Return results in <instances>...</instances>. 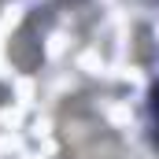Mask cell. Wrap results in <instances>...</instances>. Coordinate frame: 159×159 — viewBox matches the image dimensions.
I'll return each instance as SVG.
<instances>
[{
	"instance_id": "7a4b0ae2",
	"label": "cell",
	"mask_w": 159,
	"mask_h": 159,
	"mask_svg": "<svg viewBox=\"0 0 159 159\" xmlns=\"http://www.w3.org/2000/svg\"><path fill=\"white\" fill-rule=\"evenodd\" d=\"M152 107H156V115H159V85L152 89Z\"/></svg>"
},
{
	"instance_id": "6da1fadb",
	"label": "cell",
	"mask_w": 159,
	"mask_h": 159,
	"mask_svg": "<svg viewBox=\"0 0 159 159\" xmlns=\"http://www.w3.org/2000/svg\"><path fill=\"white\" fill-rule=\"evenodd\" d=\"M59 133H63V144L70 148V156L78 159H119L122 156L119 137L85 104H74L59 115Z\"/></svg>"
}]
</instances>
